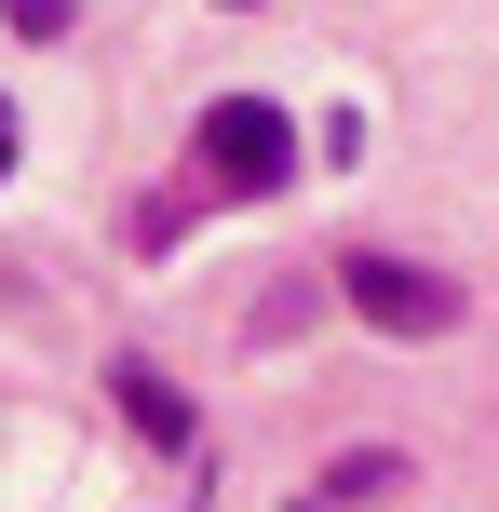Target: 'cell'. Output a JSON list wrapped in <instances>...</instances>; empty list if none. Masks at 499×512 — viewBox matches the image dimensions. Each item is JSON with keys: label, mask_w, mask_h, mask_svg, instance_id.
Segmentation results:
<instances>
[{"label": "cell", "mask_w": 499, "mask_h": 512, "mask_svg": "<svg viewBox=\"0 0 499 512\" xmlns=\"http://www.w3.org/2000/svg\"><path fill=\"white\" fill-rule=\"evenodd\" d=\"M189 149H203V189H230V203H257V189L297 176V122L270 95H216L203 122H189Z\"/></svg>", "instance_id": "obj_1"}, {"label": "cell", "mask_w": 499, "mask_h": 512, "mask_svg": "<svg viewBox=\"0 0 499 512\" xmlns=\"http://www.w3.org/2000/svg\"><path fill=\"white\" fill-rule=\"evenodd\" d=\"M338 283H351V310H365V324H392V337H446V324H459V283H446V270H419V256L351 243V256H338Z\"/></svg>", "instance_id": "obj_2"}, {"label": "cell", "mask_w": 499, "mask_h": 512, "mask_svg": "<svg viewBox=\"0 0 499 512\" xmlns=\"http://www.w3.org/2000/svg\"><path fill=\"white\" fill-rule=\"evenodd\" d=\"M108 391H122V418H135V432H149V445H176V459H189V445H203V418H189V391L162 378V364H108Z\"/></svg>", "instance_id": "obj_3"}, {"label": "cell", "mask_w": 499, "mask_h": 512, "mask_svg": "<svg viewBox=\"0 0 499 512\" xmlns=\"http://www.w3.org/2000/svg\"><path fill=\"white\" fill-rule=\"evenodd\" d=\"M405 486V445H365V459H338V472H324V486H311V512H351V499H392Z\"/></svg>", "instance_id": "obj_4"}, {"label": "cell", "mask_w": 499, "mask_h": 512, "mask_svg": "<svg viewBox=\"0 0 499 512\" xmlns=\"http://www.w3.org/2000/svg\"><path fill=\"white\" fill-rule=\"evenodd\" d=\"M0 27L14 41H68V0H0Z\"/></svg>", "instance_id": "obj_5"}, {"label": "cell", "mask_w": 499, "mask_h": 512, "mask_svg": "<svg viewBox=\"0 0 499 512\" xmlns=\"http://www.w3.org/2000/svg\"><path fill=\"white\" fill-rule=\"evenodd\" d=\"M0 176H14V108H0Z\"/></svg>", "instance_id": "obj_6"}]
</instances>
